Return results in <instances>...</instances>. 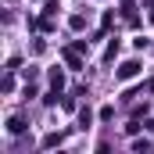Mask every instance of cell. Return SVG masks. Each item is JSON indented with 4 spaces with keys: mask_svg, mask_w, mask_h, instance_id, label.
Segmentation results:
<instances>
[{
    "mask_svg": "<svg viewBox=\"0 0 154 154\" xmlns=\"http://www.w3.org/2000/svg\"><path fill=\"white\" fill-rule=\"evenodd\" d=\"M136 72H140V65H136V61H125V65L118 68V79H133Z\"/></svg>",
    "mask_w": 154,
    "mask_h": 154,
    "instance_id": "6da1fadb",
    "label": "cell"
},
{
    "mask_svg": "<svg viewBox=\"0 0 154 154\" xmlns=\"http://www.w3.org/2000/svg\"><path fill=\"white\" fill-rule=\"evenodd\" d=\"M22 129H25L22 118H11V122H7V133H22Z\"/></svg>",
    "mask_w": 154,
    "mask_h": 154,
    "instance_id": "7a4b0ae2",
    "label": "cell"
}]
</instances>
